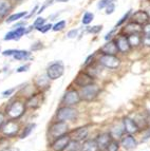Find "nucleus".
I'll use <instances>...</instances> for the list:
<instances>
[{
  "label": "nucleus",
  "mask_w": 150,
  "mask_h": 151,
  "mask_svg": "<svg viewBox=\"0 0 150 151\" xmlns=\"http://www.w3.org/2000/svg\"><path fill=\"white\" fill-rule=\"evenodd\" d=\"M100 65H102L103 67L110 70H115V69L120 68L122 60L120 58L118 57V55H112V54H102L98 59Z\"/></svg>",
  "instance_id": "obj_1"
},
{
  "label": "nucleus",
  "mask_w": 150,
  "mask_h": 151,
  "mask_svg": "<svg viewBox=\"0 0 150 151\" xmlns=\"http://www.w3.org/2000/svg\"><path fill=\"white\" fill-rule=\"evenodd\" d=\"M25 112V105L22 101H14L10 104L6 108V115L12 119H17L20 116H22Z\"/></svg>",
  "instance_id": "obj_2"
},
{
  "label": "nucleus",
  "mask_w": 150,
  "mask_h": 151,
  "mask_svg": "<svg viewBox=\"0 0 150 151\" xmlns=\"http://www.w3.org/2000/svg\"><path fill=\"white\" fill-rule=\"evenodd\" d=\"M100 92V88L95 85V83H91V85H88V86L84 87L80 90V97L81 99L86 101H92L93 99L97 97V95Z\"/></svg>",
  "instance_id": "obj_3"
},
{
  "label": "nucleus",
  "mask_w": 150,
  "mask_h": 151,
  "mask_svg": "<svg viewBox=\"0 0 150 151\" xmlns=\"http://www.w3.org/2000/svg\"><path fill=\"white\" fill-rule=\"evenodd\" d=\"M65 72V65L60 60L52 63L47 68V75L51 81H55L63 75Z\"/></svg>",
  "instance_id": "obj_4"
},
{
  "label": "nucleus",
  "mask_w": 150,
  "mask_h": 151,
  "mask_svg": "<svg viewBox=\"0 0 150 151\" xmlns=\"http://www.w3.org/2000/svg\"><path fill=\"white\" fill-rule=\"evenodd\" d=\"M56 117H57V121H61V122L73 121V119H75L77 117V110L72 108L71 106L61 107L57 111Z\"/></svg>",
  "instance_id": "obj_5"
},
{
  "label": "nucleus",
  "mask_w": 150,
  "mask_h": 151,
  "mask_svg": "<svg viewBox=\"0 0 150 151\" xmlns=\"http://www.w3.org/2000/svg\"><path fill=\"white\" fill-rule=\"evenodd\" d=\"M68 130H69V127L65 122L57 121L50 127V135L53 139H57V137L65 135Z\"/></svg>",
  "instance_id": "obj_6"
},
{
  "label": "nucleus",
  "mask_w": 150,
  "mask_h": 151,
  "mask_svg": "<svg viewBox=\"0 0 150 151\" xmlns=\"http://www.w3.org/2000/svg\"><path fill=\"white\" fill-rule=\"evenodd\" d=\"M80 101H81V97H80L79 92L75 89L68 90L63 97V103L66 106H75V105L79 104Z\"/></svg>",
  "instance_id": "obj_7"
},
{
  "label": "nucleus",
  "mask_w": 150,
  "mask_h": 151,
  "mask_svg": "<svg viewBox=\"0 0 150 151\" xmlns=\"http://www.w3.org/2000/svg\"><path fill=\"white\" fill-rule=\"evenodd\" d=\"M114 40L115 43H116V47L118 49V53L128 54L131 51V49H132L130 42L128 40L127 35H124V34L116 35V37L114 38Z\"/></svg>",
  "instance_id": "obj_8"
},
{
  "label": "nucleus",
  "mask_w": 150,
  "mask_h": 151,
  "mask_svg": "<svg viewBox=\"0 0 150 151\" xmlns=\"http://www.w3.org/2000/svg\"><path fill=\"white\" fill-rule=\"evenodd\" d=\"M27 34V27H19V28H13L10 32L5 34L3 37L4 41H10V40H19L20 38L25 36Z\"/></svg>",
  "instance_id": "obj_9"
},
{
  "label": "nucleus",
  "mask_w": 150,
  "mask_h": 151,
  "mask_svg": "<svg viewBox=\"0 0 150 151\" xmlns=\"http://www.w3.org/2000/svg\"><path fill=\"white\" fill-rule=\"evenodd\" d=\"M93 81H94V77L91 76L88 72H84V71L79 72L74 79V83L76 86L80 87V88L91 85V83H93Z\"/></svg>",
  "instance_id": "obj_10"
},
{
  "label": "nucleus",
  "mask_w": 150,
  "mask_h": 151,
  "mask_svg": "<svg viewBox=\"0 0 150 151\" xmlns=\"http://www.w3.org/2000/svg\"><path fill=\"white\" fill-rule=\"evenodd\" d=\"M129 20L138 23V24L144 25L147 22H149L150 18H149V16H148V14L144 10H138V11H135L134 13L131 14Z\"/></svg>",
  "instance_id": "obj_11"
},
{
  "label": "nucleus",
  "mask_w": 150,
  "mask_h": 151,
  "mask_svg": "<svg viewBox=\"0 0 150 151\" xmlns=\"http://www.w3.org/2000/svg\"><path fill=\"white\" fill-rule=\"evenodd\" d=\"M19 125H18L16 122L14 121H10L6 124H4V126L2 127V132L5 136H14L19 132Z\"/></svg>",
  "instance_id": "obj_12"
},
{
  "label": "nucleus",
  "mask_w": 150,
  "mask_h": 151,
  "mask_svg": "<svg viewBox=\"0 0 150 151\" xmlns=\"http://www.w3.org/2000/svg\"><path fill=\"white\" fill-rule=\"evenodd\" d=\"M70 141L71 137L69 135H67V134L60 136V137H57L55 139V142L52 144V149L54 151H63Z\"/></svg>",
  "instance_id": "obj_13"
},
{
  "label": "nucleus",
  "mask_w": 150,
  "mask_h": 151,
  "mask_svg": "<svg viewBox=\"0 0 150 151\" xmlns=\"http://www.w3.org/2000/svg\"><path fill=\"white\" fill-rule=\"evenodd\" d=\"M100 52L102 54H112V55H118V49L116 47V43H115L114 39H110L108 40L105 45L100 48Z\"/></svg>",
  "instance_id": "obj_14"
},
{
  "label": "nucleus",
  "mask_w": 150,
  "mask_h": 151,
  "mask_svg": "<svg viewBox=\"0 0 150 151\" xmlns=\"http://www.w3.org/2000/svg\"><path fill=\"white\" fill-rule=\"evenodd\" d=\"M112 142V135L111 133H102L96 137V143L98 145L100 150H105L109 144Z\"/></svg>",
  "instance_id": "obj_15"
},
{
  "label": "nucleus",
  "mask_w": 150,
  "mask_h": 151,
  "mask_svg": "<svg viewBox=\"0 0 150 151\" xmlns=\"http://www.w3.org/2000/svg\"><path fill=\"white\" fill-rule=\"evenodd\" d=\"M12 0H0V19H3L12 12Z\"/></svg>",
  "instance_id": "obj_16"
},
{
  "label": "nucleus",
  "mask_w": 150,
  "mask_h": 151,
  "mask_svg": "<svg viewBox=\"0 0 150 151\" xmlns=\"http://www.w3.org/2000/svg\"><path fill=\"white\" fill-rule=\"evenodd\" d=\"M124 129H125V131L127 133L134 134L136 132H138L140 127L138 126L136 122L129 119V117H126V119H124Z\"/></svg>",
  "instance_id": "obj_17"
},
{
  "label": "nucleus",
  "mask_w": 150,
  "mask_h": 151,
  "mask_svg": "<svg viewBox=\"0 0 150 151\" xmlns=\"http://www.w3.org/2000/svg\"><path fill=\"white\" fill-rule=\"evenodd\" d=\"M120 143H122V146L126 150H132V149H135L138 146V142L135 141V139L131 134H127V135L123 136Z\"/></svg>",
  "instance_id": "obj_18"
},
{
  "label": "nucleus",
  "mask_w": 150,
  "mask_h": 151,
  "mask_svg": "<svg viewBox=\"0 0 150 151\" xmlns=\"http://www.w3.org/2000/svg\"><path fill=\"white\" fill-rule=\"evenodd\" d=\"M143 30V25L138 24V23L130 21L128 22L127 24L124 25V29H123V32L125 33L126 35H130V34H134V33H142Z\"/></svg>",
  "instance_id": "obj_19"
},
{
  "label": "nucleus",
  "mask_w": 150,
  "mask_h": 151,
  "mask_svg": "<svg viewBox=\"0 0 150 151\" xmlns=\"http://www.w3.org/2000/svg\"><path fill=\"white\" fill-rule=\"evenodd\" d=\"M43 103V94H35V95H32L27 101V106L29 108L36 109L41 105Z\"/></svg>",
  "instance_id": "obj_20"
},
{
  "label": "nucleus",
  "mask_w": 150,
  "mask_h": 151,
  "mask_svg": "<svg viewBox=\"0 0 150 151\" xmlns=\"http://www.w3.org/2000/svg\"><path fill=\"white\" fill-rule=\"evenodd\" d=\"M128 40L130 42L132 48H138V45H142L143 42V35L142 33H134V34H130L127 35Z\"/></svg>",
  "instance_id": "obj_21"
},
{
  "label": "nucleus",
  "mask_w": 150,
  "mask_h": 151,
  "mask_svg": "<svg viewBox=\"0 0 150 151\" xmlns=\"http://www.w3.org/2000/svg\"><path fill=\"white\" fill-rule=\"evenodd\" d=\"M31 56H32V53H31L30 51L16 50V52L14 53V55H13V58L18 61H25V60L31 59Z\"/></svg>",
  "instance_id": "obj_22"
},
{
  "label": "nucleus",
  "mask_w": 150,
  "mask_h": 151,
  "mask_svg": "<svg viewBox=\"0 0 150 151\" xmlns=\"http://www.w3.org/2000/svg\"><path fill=\"white\" fill-rule=\"evenodd\" d=\"M98 145L96 139H87L81 145V151H98Z\"/></svg>",
  "instance_id": "obj_23"
},
{
  "label": "nucleus",
  "mask_w": 150,
  "mask_h": 151,
  "mask_svg": "<svg viewBox=\"0 0 150 151\" xmlns=\"http://www.w3.org/2000/svg\"><path fill=\"white\" fill-rule=\"evenodd\" d=\"M88 136V129L87 128H79L76 129L72 132V137L75 141H84Z\"/></svg>",
  "instance_id": "obj_24"
},
{
  "label": "nucleus",
  "mask_w": 150,
  "mask_h": 151,
  "mask_svg": "<svg viewBox=\"0 0 150 151\" xmlns=\"http://www.w3.org/2000/svg\"><path fill=\"white\" fill-rule=\"evenodd\" d=\"M27 15H28V12H27V11L15 13V14H12V15L9 16V17L6 18V20H5V22H6V23L16 22V21H19L20 19H22V18H25V16H27Z\"/></svg>",
  "instance_id": "obj_25"
},
{
  "label": "nucleus",
  "mask_w": 150,
  "mask_h": 151,
  "mask_svg": "<svg viewBox=\"0 0 150 151\" xmlns=\"http://www.w3.org/2000/svg\"><path fill=\"white\" fill-rule=\"evenodd\" d=\"M50 78L48 77V75L45 74V75H43L40 76V77L37 78V81H36V86L37 87H48L49 86V83H50Z\"/></svg>",
  "instance_id": "obj_26"
},
{
  "label": "nucleus",
  "mask_w": 150,
  "mask_h": 151,
  "mask_svg": "<svg viewBox=\"0 0 150 151\" xmlns=\"http://www.w3.org/2000/svg\"><path fill=\"white\" fill-rule=\"evenodd\" d=\"M93 19H94V14L91 12H86L85 14H84L83 18H81V23H83L84 25H88L92 22Z\"/></svg>",
  "instance_id": "obj_27"
},
{
  "label": "nucleus",
  "mask_w": 150,
  "mask_h": 151,
  "mask_svg": "<svg viewBox=\"0 0 150 151\" xmlns=\"http://www.w3.org/2000/svg\"><path fill=\"white\" fill-rule=\"evenodd\" d=\"M131 14H132V10H129L126 14H124L123 15V17L120 18V20L116 22V24H115V27H118V28H120V27H122V25H124L126 22H127L129 19H130V16Z\"/></svg>",
  "instance_id": "obj_28"
},
{
  "label": "nucleus",
  "mask_w": 150,
  "mask_h": 151,
  "mask_svg": "<svg viewBox=\"0 0 150 151\" xmlns=\"http://www.w3.org/2000/svg\"><path fill=\"white\" fill-rule=\"evenodd\" d=\"M79 149V143L78 141H75V139H71L68 144V146L66 147L65 151H77Z\"/></svg>",
  "instance_id": "obj_29"
},
{
  "label": "nucleus",
  "mask_w": 150,
  "mask_h": 151,
  "mask_svg": "<svg viewBox=\"0 0 150 151\" xmlns=\"http://www.w3.org/2000/svg\"><path fill=\"white\" fill-rule=\"evenodd\" d=\"M34 128H35V124H29L28 126L25 128L22 133L20 134V139H25L28 135H30V133L32 132Z\"/></svg>",
  "instance_id": "obj_30"
},
{
  "label": "nucleus",
  "mask_w": 150,
  "mask_h": 151,
  "mask_svg": "<svg viewBox=\"0 0 150 151\" xmlns=\"http://www.w3.org/2000/svg\"><path fill=\"white\" fill-rule=\"evenodd\" d=\"M66 25H67V21L66 20H60L58 22H56L55 24L53 25L52 30L54 32H60V31H63V29L66 28Z\"/></svg>",
  "instance_id": "obj_31"
},
{
  "label": "nucleus",
  "mask_w": 150,
  "mask_h": 151,
  "mask_svg": "<svg viewBox=\"0 0 150 151\" xmlns=\"http://www.w3.org/2000/svg\"><path fill=\"white\" fill-rule=\"evenodd\" d=\"M103 30V25H93V27H87L86 31L90 34H98Z\"/></svg>",
  "instance_id": "obj_32"
},
{
  "label": "nucleus",
  "mask_w": 150,
  "mask_h": 151,
  "mask_svg": "<svg viewBox=\"0 0 150 151\" xmlns=\"http://www.w3.org/2000/svg\"><path fill=\"white\" fill-rule=\"evenodd\" d=\"M115 8H116V5H115V0H111L109 4L106 6V14L107 15H111L112 13H114Z\"/></svg>",
  "instance_id": "obj_33"
},
{
  "label": "nucleus",
  "mask_w": 150,
  "mask_h": 151,
  "mask_svg": "<svg viewBox=\"0 0 150 151\" xmlns=\"http://www.w3.org/2000/svg\"><path fill=\"white\" fill-rule=\"evenodd\" d=\"M124 131H125V129L123 128V127H118V128H113L112 130H111V135L115 136V137H120V136L123 135V133H124Z\"/></svg>",
  "instance_id": "obj_34"
},
{
  "label": "nucleus",
  "mask_w": 150,
  "mask_h": 151,
  "mask_svg": "<svg viewBox=\"0 0 150 151\" xmlns=\"http://www.w3.org/2000/svg\"><path fill=\"white\" fill-rule=\"evenodd\" d=\"M45 23V18L43 17H37L35 19V21H34V23H33V25L35 27V30H37L38 28H40L41 25H43Z\"/></svg>",
  "instance_id": "obj_35"
},
{
  "label": "nucleus",
  "mask_w": 150,
  "mask_h": 151,
  "mask_svg": "<svg viewBox=\"0 0 150 151\" xmlns=\"http://www.w3.org/2000/svg\"><path fill=\"white\" fill-rule=\"evenodd\" d=\"M52 28H53V24H51V23H45V24L41 25L40 28H38L37 31L41 32L43 34H45L47 32H49L50 30H52Z\"/></svg>",
  "instance_id": "obj_36"
},
{
  "label": "nucleus",
  "mask_w": 150,
  "mask_h": 151,
  "mask_svg": "<svg viewBox=\"0 0 150 151\" xmlns=\"http://www.w3.org/2000/svg\"><path fill=\"white\" fill-rule=\"evenodd\" d=\"M118 149H120V144L116 141H112L107 147L108 151H118Z\"/></svg>",
  "instance_id": "obj_37"
},
{
  "label": "nucleus",
  "mask_w": 150,
  "mask_h": 151,
  "mask_svg": "<svg viewBox=\"0 0 150 151\" xmlns=\"http://www.w3.org/2000/svg\"><path fill=\"white\" fill-rule=\"evenodd\" d=\"M142 35L144 37H150V22H147L146 24L143 25Z\"/></svg>",
  "instance_id": "obj_38"
},
{
  "label": "nucleus",
  "mask_w": 150,
  "mask_h": 151,
  "mask_svg": "<svg viewBox=\"0 0 150 151\" xmlns=\"http://www.w3.org/2000/svg\"><path fill=\"white\" fill-rule=\"evenodd\" d=\"M78 33H79V29H72L68 32L67 37L70 38V39H73V38H76L78 36Z\"/></svg>",
  "instance_id": "obj_39"
},
{
  "label": "nucleus",
  "mask_w": 150,
  "mask_h": 151,
  "mask_svg": "<svg viewBox=\"0 0 150 151\" xmlns=\"http://www.w3.org/2000/svg\"><path fill=\"white\" fill-rule=\"evenodd\" d=\"M111 0H100L97 3V9L98 10H103V9H106L109 2H110Z\"/></svg>",
  "instance_id": "obj_40"
},
{
  "label": "nucleus",
  "mask_w": 150,
  "mask_h": 151,
  "mask_svg": "<svg viewBox=\"0 0 150 151\" xmlns=\"http://www.w3.org/2000/svg\"><path fill=\"white\" fill-rule=\"evenodd\" d=\"M43 48V43L40 42V41H36V42H34L31 45V51H38V50H41Z\"/></svg>",
  "instance_id": "obj_41"
},
{
  "label": "nucleus",
  "mask_w": 150,
  "mask_h": 151,
  "mask_svg": "<svg viewBox=\"0 0 150 151\" xmlns=\"http://www.w3.org/2000/svg\"><path fill=\"white\" fill-rule=\"evenodd\" d=\"M118 27H114V29L113 30H111L110 32L108 33V34H106V36H105V40L106 41H108V40H110V39H112V37H113V35L115 34V32L118 31Z\"/></svg>",
  "instance_id": "obj_42"
},
{
  "label": "nucleus",
  "mask_w": 150,
  "mask_h": 151,
  "mask_svg": "<svg viewBox=\"0 0 150 151\" xmlns=\"http://www.w3.org/2000/svg\"><path fill=\"white\" fill-rule=\"evenodd\" d=\"M95 55H96V54L93 53V54H91V55L88 56V57L86 58L85 63H84V65H85V67H88V65H91V63H93V59H94Z\"/></svg>",
  "instance_id": "obj_43"
},
{
  "label": "nucleus",
  "mask_w": 150,
  "mask_h": 151,
  "mask_svg": "<svg viewBox=\"0 0 150 151\" xmlns=\"http://www.w3.org/2000/svg\"><path fill=\"white\" fill-rule=\"evenodd\" d=\"M29 69H30V63H25V65L19 67V68L16 70V72H17V73H22V72H27V71H29Z\"/></svg>",
  "instance_id": "obj_44"
},
{
  "label": "nucleus",
  "mask_w": 150,
  "mask_h": 151,
  "mask_svg": "<svg viewBox=\"0 0 150 151\" xmlns=\"http://www.w3.org/2000/svg\"><path fill=\"white\" fill-rule=\"evenodd\" d=\"M15 90H16L15 88H12V89H9V90L4 91V92L2 93V97L6 98V97H9V96H11L13 93H14V92H15Z\"/></svg>",
  "instance_id": "obj_45"
},
{
  "label": "nucleus",
  "mask_w": 150,
  "mask_h": 151,
  "mask_svg": "<svg viewBox=\"0 0 150 151\" xmlns=\"http://www.w3.org/2000/svg\"><path fill=\"white\" fill-rule=\"evenodd\" d=\"M15 52H16L15 49H10V50L3 51V52H2V55L3 56H13Z\"/></svg>",
  "instance_id": "obj_46"
},
{
  "label": "nucleus",
  "mask_w": 150,
  "mask_h": 151,
  "mask_svg": "<svg viewBox=\"0 0 150 151\" xmlns=\"http://www.w3.org/2000/svg\"><path fill=\"white\" fill-rule=\"evenodd\" d=\"M142 45H146V47H149V48H150V37H144V36H143Z\"/></svg>",
  "instance_id": "obj_47"
},
{
  "label": "nucleus",
  "mask_w": 150,
  "mask_h": 151,
  "mask_svg": "<svg viewBox=\"0 0 150 151\" xmlns=\"http://www.w3.org/2000/svg\"><path fill=\"white\" fill-rule=\"evenodd\" d=\"M38 9H39V8H38V5H35V6H34V9H33V10H32V12H31L30 14H28V15L25 16V19H28V18L32 17V16L34 15V14H35V13H36V11H37Z\"/></svg>",
  "instance_id": "obj_48"
},
{
  "label": "nucleus",
  "mask_w": 150,
  "mask_h": 151,
  "mask_svg": "<svg viewBox=\"0 0 150 151\" xmlns=\"http://www.w3.org/2000/svg\"><path fill=\"white\" fill-rule=\"evenodd\" d=\"M3 124H4V114L0 112V128L3 126Z\"/></svg>",
  "instance_id": "obj_49"
},
{
  "label": "nucleus",
  "mask_w": 150,
  "mask_h": 151,
  "mask_svg": "<svg viewBox=\"0 0 150 151\" xmlns=\"http://www.w3.org/2000/svg\"><path fill=\"white\" fill-rule=\"evenodd\" d=\"M2 151H19L18 148H15V147H8V148H4Z\"/></svg>",
  "instance_id": "obj_50"
},
{
  "label": "nucleus",
  "mask_w": 150,
  "mask_h": 151,
  "mask_svg": "<svg viewBox=\"0 0 150 151\" xmlns=\"http://www.w3.org/2000/svg\"><path fill=\"white\" fill-rule=\"evenodd\" d=\"M143 10H144L146 13H147V14H148V16H149V18H150V2L148 3V4H147V6H146V8H144V9H143Z\"/></svg>",
  "instance_id": "obj_51"
},
{
  "label": "nucleus",
  "mask_w": 150,
  "mask_h": 151,
  "mask_svg": "<svg viewBox=\"0 0 150 151\" xmlns=\"http://www.w3.org/2000/svg\"><path fill=\"white\" fill-rule=\"evenodd\" d=\"M150 139V130L148 131V133H146V135L144 136V139H143V142H146L147 139Z\"/></svg>",
  "instance_id": "obj_52"
},
{
  "label": "nucleus",
  "mask_w": 150,
  "mask_h": 151,
  "mask_svg": "<svg viewBox=\"0 0 150 151\" xmlns=\"http://www.w3.org/2000/svg\"><path fill=\"white\" fill-rule=\"evenodd\" d=\"M57 2H68L69 0H56Z\"/></svg>",
  "instance_id": "obj_53"
},
{
  "label": "nucleus",
  "mask_w": 150,
  "mask_h": 151,
  "mask_svg": "<svg viewBox=\"0 0 150 151\" xmlns=\"http://www.w3.org/2000/svg\"><path fill=\"white\" fill-rule=\"evenodd\" d=\"M12 1H15V2H19V1H22V0H12Z\"/></svg>",
  "instance_id": "obj_54"
},
{
  "label": "nucleus",
  "mask_w": 150,
  "mask_h": 151,
  "mask_svg": "<svg viewBox=\"0 0 150 151\" xmlns=\"http://www.w3.org/2000/svg\"><path fill=\"white\" fill-rule=\"evenodd\" d=\"M0 53H1V49H0Z\"/></svg>",
  "instance_id": "obj_55"
}]
</instances>
